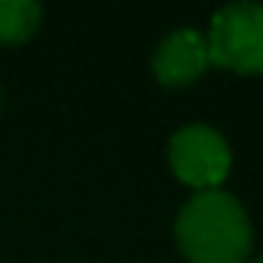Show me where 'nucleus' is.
<instances>
[{"mask_svg": "<svg viewBox=\"0 0 263 263\" xmlns=\"http://www.w3.org/2000/svg\"><path fill=\"white\" fill-rule=\"evenodd\" d=\"M174 238L189 263H245L254 229L248 211L223 189L195 192L177 214Z\"/></svg>", "mask_w": 263, "mask_h": 263, "instance_id": "nucleus-1", "label": "nucleus"}, {"mask_svg": "<svg viewBox=\"0 0 263 263\" xmlns=\"http://www.w3.org/2000/svg\"><path fill=\"white\" fill-rule=\"evenodd\" d=\"M211 65L235 74H263V4H226L208 28Z\"/></svg>", "mask_w": 263, "mask_h": 263, "instance_id": "nucleus-2", "label": "nucleus"}, {"mask_svg": "<svg viewBox=\"0 0 263 263\" xmlns=\"http://www.w3.org/2000/svg\"><path fill=\"white\" fill-rule=\"evenodd\" d=\"M167 161L180 183L198 192H211L229 177L232 149L220 130L208 124H186L167 143Z\"/></svg>", "mask_w": 263, "mask_h": 263, "instance_id": "nucleus-3", "label": "nucleus"}, {"mask_svg": "<svg viewBox=\"0 0 263 263\" xmlns=\"http://www.w3.org/2000/svg\"><path fill=\"white\" fill-rule=\"evenodd\" d=\"M208 68H211L208 41L195 28L171 31L152 56V74L167 90H183V87L195 84Z\"/></svg>", "mask_w": 263, "mask_h": 263, "instance_id": "nucleus-4", "label": "nucleus"}, {"mask_svg": "<svg viewBox=\"0 0 263 263\" xmlns=\"http://www.w3.org/2000/svg\"><path fill=\"white\" fill-rule=\"evenodd\" d=\"M44 10L34 0H0V44L19 47L41 28Z\"/></svg>", "mask_w": 263, "mask_h": 263, "instance_id": "nucleus-5", "label": "nucleus"}, {"mask_svg": "<svg viewBox=\"0 0 263 263\" xmlns=\"http://www.w3.org/2000/svg\"><path fill=\"white\" fill-rule=\"evenodd\" d=\"M254 263H263V254H260V257H257V260H254Z\"/></svg>", "mask_w": 263, "mask_h": 263, "instance_id": "nucleus-6", "label": "nucleus"}]
</instances>
